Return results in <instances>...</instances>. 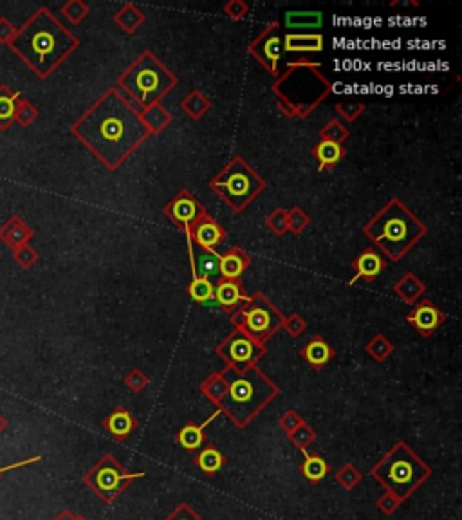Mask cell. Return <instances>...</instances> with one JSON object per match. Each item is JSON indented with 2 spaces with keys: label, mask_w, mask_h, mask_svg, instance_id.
I'll return each instance as SVG.
<instances>
[{
  "label": "cell",
  "mask_w": 462,
  "mask_h": 520,
  "mask_svg": "<svg viewBox=\"0 0 462 520\" xmlns=\"http://www.w3.org/2000/svg\"><path fill=\"white\" fill-rule=\"evenodd\" d=\"M71 132L109 170L120 168L150 136L141 114L116 89L101 94Z\"/></svg>",
  "instance_id": "cell-1"
},
{
  "label": "cell",
  "mask_w": 462,
  "mask_h": 520,
  "mask_svg": "<svg viewBox=\"0 0 462 520\" xmlns=\"http://www.w3.org/2000/svg\"><path fill=\"white\" fill-rule=\"evenodd\" d=\"M9 47L40 80H47L80 47V38L65 29L47 8H38L16 29Z\"/></svg>",
  "instance_id": "cell-2"
},
{
  "label": "cell",
  "mask_w": 462,
  "mask_h": 520,
  "mask_svg": "<svg viewBox=\"0 0 462 520\" xmlns=\"http://www.w3.org/2000/svg\"><path fill=\"white\" fill-rule=\"evenodd\" d=\"M363 231L394 262H398L415 246V242L425 237L426 226L399 199H390L388 204L366 224Z\"/></svg>",
  "instance_id": "cell-3"
},
{
  "label": "cell",
  "mask_w": 462,
  "mask_h": 520,
  "mask_svg": "<svg viewBox=\"0 0 462 520\" xmlns=\"http://www.w3.org/2000/svg\"><path fill=\"white\" fill-rule=\"evenodd\" d=\"M226 388L219 398L222 408L238 424H244L277 395V387L258 369H228L222 374Z\"/></svg>",
  "instance_id": "cell-4"
},
{
  "label": "cell",
  "mask_w": 462,
  "mask_h": 520,
  "mask_svg": "<svg viewBox=\"0 0 462 520\" xmlns=\"http://www.w3.org/2000/svg\"><path fill=\"white\" fill-rule=\"evenodd\" d=\"M280 107L289 116L306 117L333 91L320 65L296 64L282 74L273 87Z\"/></svg>",
  "instance_id": "cell-5"
},
{
  "label": "cell",
  "mask_w": 462,
  "mask_h": 520,
  "mask_svg": "<svg viewBox=\"0 0 462 520\" xmlns=\"http://www.w3.org/2000/svg\"><path fill=\"white\" fill-rule=\"evenodd\" d=\"M175 83L177 78L150 51L141 54L117 80L121 91L130 96L141 110L157 105V101Z\"/></svg>",
  "instance_id": "cell-6"
},
{
  "label": "cell",
  "mask_w": 462,
  "mask_h": 520,
  "mask_svg": "<svg viewBox=\"0 0 462 520\" xmlns=\"http://www.w3.org/2000/svg\"><path fill=\"white\" fill-rule=\"evenodd\" d=\"M212 188L228 202L229 208L242 212L265 188V183L241 158H235L213 179Z\"/></svg>",
  "instance_id": "cell-7"
},
{
  "label": "cell",
  "mask_w": 462,
  "mask_h": 520,
  "mask_svg": "<svg viewBox=\"0 0 462 520\" xmlns=\"http://www.w3.org/2000/svg\"><path fill=\"white\" fill-rule=\"evenodd\" d=\"M374 475H378L398 495H406L425 479L426 468L405 446H399L383 461L378 470H374Z\"/></svg>",
  "instance_id": "cell-8"
},
{
  "label": "cell",
  "mask_w": 462,
  "mask_h": 520,
  "mask_svg": "<svg viewBox=\"0 0 462 520\" xmlns=\"http://www.w3.org/2000/svg\"><path fill=\"white\" fill-rule=\"evenodd\" d=\"M235 323L241 331L260 343L284 325V316L262 294H255L251 299H246V306L237 315Z\"/></svg>",
  "instance_id": "cell-9"
},
{
  "label": "cell",
  "mask_w": 462,
  "mask_h": 520,
  "mask_svg": "<svg viewBox=\"0 0 462 520\" xmlns=\"http://www.w3.org/2000/svg\"><path fill=\"white\" fill-rule=\"evenodd\" d=\"M136 477H145V473H125L120 464L110 456L103 457L91 472L85 473L83 480L88 488L96 492L101 499L110 500L123 490V484Z\"/></svg>",
  "instance_id": "cell-10"
},
{
  "label": "cell",
  "mask_w": 462,
  "mask_h": 520,
  "mask_svg": "<svg viewBox=\"0 0 462 520\" xmlns=\"http://www.w3.org/2000/svg\"><path fill=\"white\" fill-rule=\"evenodd\" d=\"M222 358L228 363H233V369H246L250 367V363L260 358L264 354V349L258 342L246 335L244 331L237 329L233 335L229 336L219 349Z\"/></svg>",
  "instance_id": "cell-11"
},
{
  "label": "cell",
  "mask_w": 462,
  "mask_h": 520,
  "mask_svg": "<svg viewBox=\"0 0 462 520\" xmlns=\"http://www.w3.org/2000/svg\"><path fill=\"white\" fill-rule=\"evenodd\" d=\"M250 51L260 64H264V67L267 69L271 74L277 76L278 62H280L282 53H284V44H282L280 31H278L277 22L267 25V29H264V33H262L260 37L250 45Z\"/></svg>",
  "instance_id": "cell-12"
},
{
  "label": "cell",
  "mask_w": 462,
  "mask_h": 520,
  "mask_svg": "<svg viewBox=\"0 0 462 520\" xmlns=\"http://www.w3.org/2000/svg\"><path fill=\"white\" fill-rule=\"evenodd\" d=\"M186 238H188L190 258H192L193 279H204L208 282H215L217 279H221V255H217L209 248L195 244L190 231H186Z\"/></svg>",
  "instance_id": "cell-13"
},
{
  "label": "cell",
  "mask_w": 462,
  "mask_h": 520,
  "mask_svg": "<svg viewBox=\"0 0 462 520\" xmlns=\"http://www.w3.org/2000/svg\"><path fill=\"white\" fill-rule=\"evenodd\" d=\"M166 215H168L172 221L181 222L183 226L186 228V231L190 230L192 224L199 221L201 217H204L206 212L199 201L193 195H190L188 192H183L179 197L173 199L168 206H166Z\"/></svg>",
  "instance_id": "cell-14"
},
{
  "label": "cell",
  "mask_w": 462,
  "mask_h": 520,
  "mask_svg": "<svg viewBox=\"0 0 462 520\" xmlns=\"http://www.w3.org/2000/svg\"><path fill=\"white\" fill-rule=\"evenodd\" d=\"M35 237V231L31 230V226H28L22 217L18 215H13L8 221L0 226V241L4 242L9 250H16V248L29 244V241Z\"/></svg>",
  "instance_id": "cell-15"
},
{
  "label": "cell",
  "mask_w": 462,
  "mask_h": 520,
  "mask_svg": "<svg viewBox=\"0 0 462 520\" xmlns=\"http://www.w3.org/2000/svg\"><path fill=\"white\" fill-rule=\"evenodd\" d=\"M188 231L193 233L195 244H199V246L202 248H209V250H213V246H217L219 242L222 241V237H224V231H222L208 215L199 219V221L195 222L193 230Z\"/></svg>",
  "instance_id": "cell-16"
},
{
  "label": "cell",
  "mask_w": 462,
  "mask_h": 520,
  "mask_svg": "<svg viewBox=\"0 0 462 520\" xmlns=\"http://www.w3.org/2000/svg\"><path fill=\"white\" fill-rule=\"evenodd\" d=\"M21 98V93L13 91L6 83L0 85V130H8L15 123L16 107Z\"/></svg>",
  "instance_id": "cell-17"
},
{
  "label": "cell",
  "mask_w": 462,
  "mask_h": 520,
  "mask_svg": "<svg viewBox=\"0 0 462 520\" xmlns=\"http://www.w3.org/2000/svg\"><path fill=\"white\" fill-rule=\"evenodd\" d=\"M322 49V35H287L284 40V51L287 53H318Z\"/></svg>",
  "instance_id": "cell-18"
},
{
  "label": "cell",
  "mask_w": 462,
  "mask_h": 520,
  "mask_svg": "<svg viewBox=\"0 0 462 520\" xmlns=\"http://www.w3.org/2000/svg\"><path fill=\"white\" fill-rule=\"evenodd\" d=\"M250 264V258L248 255L242 253L241 250H233L226 253L224 257H221V277L228 280H233L237 277H241L242 271L248 267Z\"/></svg>",
  "instance_id": "cell-19"
},
{
  "label": "cell",
  "mask_w": 462,
  "mask_h": 520,
  "mask_svg": "<svg viewBox=\"0 0 462 520\" xmlns=\"http://www.w3.org/2000/svg\"><path fill=\"white\" fill-rule=\"evenodd\" d=\"M441 320H442L441 313H439L430 302L422 304L421 307H417V311H415L414 315L410 316V322L415 323V327H417L419 331L425 333V335L434 331L435 327L441 323Z\"/></svg>",
  "instance_id": "cell-20"
},
{
  "label": "cell",
  "mask_w": 462,
  "mask_h": 520,
  "mask_svg": "<svg viewBox=\"0 0 462 520\" xmlns=\"http://www.w3.org/2000/svg\"><path fill=\"white\" fill-rule=\"evenodd\" d=\"M323 22L320 11H291L286 15L287 29H316Z\"/></svg>",
  "instance_id": "cell-21"
},
{
  "label": "cell",
  "mask_w": 462,
  "mask_h": 520,
  "mask_svg": "<svg viewBox=\"0 0 462 520\" xmlns=\"http://www.w3.org/2000/svg\"><path fill=\"white\" fill-rule=\"evenodd\" d=\"M114 21H116V24L120 25V28H123V31L132 33V31H136L141 24H143V21H145V15H143V13L136 8V6L127 4L116 13Z\"/></svg>",
  "instance_id": "cell-22"
},
{
  "label": "cell",
  "mask_w": 462,
  "mask_h": 520,
  "mask_svg": "<svg viewBox=\"0 0 462 520\" xmlns=\"http://www.w3.org/2000/svg\"><path fill=\"white\" fill-rule=\"evenodd\" d=\"M356 270H358V277H365V279L372 280L374 277H378L379 271L383 270V260L379 258V255L374 253V251H365V253L356 260Z\"/></svg>",
  "instance_id": "cell-23"
},
{
  "label": "cell",
  "mask_w": 462,
  "mask_h": 520,
  "mask_svg": "<svg viewBox=\"0 0 462 520\" xmlns=\"http://www.w3.org/2000/svg\"><path fill=\"white\" fill-rule=\"evenodd\" d=\"M215 299L219 300V304L224 307H235L241 300H246V296L241 294V287L233 280H224L217 286V293H215Z\"/></svg>",
  "instance_id": "cell-24"
},
{
  "label": "cell",
  "mask_w": 462,
  "mask_h": 520,
  "mask_svg": "<svg viewBox=\"0 0 462 520\" xmlns=\"http://www.w3.org/2000/svg\"><path fill=\"white\" fill-rule=\"evenodd\" d=\"M141 120L145 121V125H146V129L150 130V134H156L168 125L170 114L166 112L161 105H154V107H150V109L143 110V116H141Z\"/></svg>",
  "instance_id": "cell-25"
},
{
  "label": "cell",
  "mask_w": 462,
  "mask_h": 520,
  "mask_svg": "<svg viewBox=\"0 0 462 520\" xmlns=\"http://www.w3.org/2000/svg\"><path fill=\"white\" fill-rule=\"evenodd\" d=\"M217 415H219V410H217V414H213L212 417H209V420H206L204 423L199 424V427H186V428H183L181 434H179V441H181L183 446L188 448V450H195V448L201 446V443H202V430H204V428L209 424V421L215 420Z\"/></svg>",
  "instance_id": "cell-26"
},
{
  "label": "cell",
  "mask_w": 462,
  "mask_h": 520,
  "mask_svg": "<svg viewBox=\"0 0 462 520\" xmlns=\"http://www.w3.org/2000/svg\"><path fill=\"white\" fill-rule=\"evenodd\" d=\"M395 291L401 299H405L406 302H414L417 299L419 294L425 291V286L415 279L414 275L408 273L406 277H403L398 284H395Z\"/></svg>",
  "instance_id": "cell-27"
},
{
  "label": "cell",
  "mask_w": 462,
  "mask_h": 520,
  "mask_svg": "<svg viewBox=\"0 0 462 520\" xmlns=\"http://www.w3.org/2000/svg\"><path fill=\"white\" fill-rule=\"evenodd\" d=\"M342 145L333 141H322L314 150V156L320 159V168H323L325 165H336L340 158H342Z\"/></svg>",
  "instance_id": "cell-28"
},
{
  "label": "cell",
  "mask_w": 462,
  "mask_h": 520,
  "mask_svg": "<svg viewBox=\"0 0 462 520\" xmlns=\"http://www.w3.org/2000/svg\"><path fill=\"white\" fill-rule=\"evenodd\" d=\"M183 109H185V112H188L193 120H199V117L209 109V101L206 100L201 93L195 91V93H192L185 101H183Z\"/></svg>",
  "instance_id": "cell-29"
},
{
  "label": "cell",
  "mask_w": 462,
  "mask_h": 520,
  "mask_svg": "<svg viewBox=\"0 0 462 520\" xmlns=\"http://www.w3.org/2000/svg\"><path fill=\"white\" fill-rule=\"evenodd\" d=\"M306 358L309 359L313 365H318V367H320V365L327 363V359L330 358L329 345H327L325 342H322V340H313L306 349Z\"/></svg>",
  "instance_id": "cell-30"
},
{
  "label": "cell",
  "mask_w": 462,
  "mask_h": 520,
  "mask_svg": "<svg viewBox=\"0 0 462 520\" xmlns=\"http://www.w3.org/2000/svg\"><path fill=\"white\" fill-rule=\"evenodd\" d=\"M60 11L71 24H80L88 15V6L81 2V0H69V2L62 6Z\"/></svg>",
  "instance_id": "cell-31"
},
{
  "label": "cell",
  "mask_w": 462,
  "mask_h": 520,
  "mask_svg": "<svg viewBox=\"0 0 462 520\" xmlns=\"http://www.w3.org/2000/svg\"><path fill=\"white\" fill-rule=\"evenodd\" d=\"M107 428L112 432L114 436H125L132 428V417L125 410H117L107 421Z\"/></svg>",
  "instance_id": "cell-32"
},
{
  "label": "cell",
  "mask_w": 462,
  "mask_h": 520,
  "mask_svg": "<svg viewBox=\"0 0 462 520\" xmlns=\"http://www.w3.org/2000/svg\"><path fill=\"white\" fill-rule=\"evenodd\" d=\"M38 114H40V112H38V109L35 105H33L31 101L24 100V98H21V101H18V107H16L15 121H16V123H18V125L29 127L33 123V121L37 120Z\"/></svg>",
  "instance_id": "cell-33"
},
{
  "label": "cell",
  "mask_w": 462,
  "mask_h": 520,
  "mask_svg": "<svg viewBox=\"0 0 462 520\" xmlns=\"http://www.w3.org/2000/svg\"><path fill=\"white\" fill-rule=\"evenodd\" d=\"M13 260H15L22 270H31V267L38 262V253L33 246L24 244V246L13 250Z\"/></svg>",
  "instance_id": "cell-34"
},
{
  "label": "cell",
  "mask_w": 462,
  "mask_h": 520,
  "mask_svg": "<svg viewBox=\"0 0 462 520\" xmlns=\"http://www.w3.org/2000/svg\"><path fill=\"white\" fill-rule=\"evenodd\" d=\"M188 291L192 294V299L197 300V302H208V300L213 299V284L204 279H193Z\"/></svg>",
  "instance_id": "cell-35"
},
{
  "label": "cell",
  "mask_w": 462,
  "mask_h": 520,
  "mask_svg": "<svg viewBox=\"0 0 462 520\" xmlns=\"http://www.w3.org/2000/svg\"><path fill=\"white\" fill-rule=\"evenodd\" d=\"M304 456L307 457L306 464H304V473L309 477L311 480H320L323 479V475L327 473V464L322 457H311L304 452Z\"/></svg>",
  "instance_id": "cell-36"
},
{
  "label": "cell",
  "mask_w": 462,
  "mask_h": 520,
  "mask_svg": "<svg viewBox=\"0 0 462 520\" xmlns=\"http://www.w3.org/2000/svg\"><path fill=\"white\" fill-rule=\"evenodd\" d=\"M199 466H201L206 473H215L219 468L222 466L221 453H219L217 450H213V448L204 450V452L199 456Z\"/></svg>",
  "instance_id": "cell-37"
},
{
  "label": "cell",
  "mask_w": 462,
  "mask_h": 520,
  "mask_svg": "<svg viewBox=\"0 0 462 520\" xmlns=\"http://www.w3.org/2000/svg\"><path fill=\"white\" fill-rule=\"evenodd\" d=\"M347 136H349V130H347L342 123H337V121H330V123H327L322 130L323 141H333L337 143V145H340Z\"/></svg>",
  "instance_id": "cell-38"
},
{
  "label": "cell",
  "mask_w": 462,
  "mask_h": 520,
  "mask_svg": "<svg viewBox=\"0 0 462 520\" xmlns=\"http://www.w3.org/2000/svg\"><path fill=\"white\" fill-rule=\"evenodd\" d=\"M267 226L273 233L284 235L289 231V224H287V214L284 210H275L267 219Z\"/></svg>",
  "instance_id": "cell-39"
},
{
  "label": "cell",
  "mask_w": 462,
  "mask_h": 520,
  "mask_svg": "<svg viewBox=\"0 0 462 520\" xmlns=\"http://www.w3.org/2000/svg\"><path fill=\"white\" fill-rule=\"evenodd\" d=\"M287 224H289V230L293 231V233H300V231L309 224V217H307L300 208H293V210L287 214Z\"/></svg>",
  "instance_id": "cell-40"
},
{
  "label": "cell",
  "mask_w": 462,
  "mask_h": 520,
  "mask_svg": "<svg viewBox=\"0 0 462 520\" xmlns=\"http://www.w3.org/2000/svg\"><path fill=\"white\" fill-rule=\"evenodd\" d=\"M363 109H365V105H363V103H358V101H345V103H340V105L336 107L337 112L342 114L347 121L356 120V117L363 112Z\"/></svg>",
  "instance_id": "cell-41"
},
{
  "label": "cell",
  "mask_w": 462,
  "mask_h": 520,
  "mask_svg": "<svg viewBox=\"0 0 462 520\" xmlns=\"http://www.w3.org/2000/svg\"><path fill=\"white\" fill-rule=\"evenodd\" d=\"M15 33L16 28L11 24L8 16H0V44H11V40L15 38Z\"/></svg>",
  "instance_id": "cell-42"
},
{
  "label": "cell",
  "mask_w": 462,
  "mask_h": 520,
  "mask_svg": "<svg viewBox=\"0 0 462 520\" xmlns=\"http://www.w3.org/2000/svg\"><path fill=\"white\" fill-rule=\"evenodd\" d=\"M40 461H42V456H37V457H29V459H24V461H16V463L8 464V466H2L0 468V479H2L4 473L13 472V470H18V468H25V466H29V464L40 463Z\"/></svg>",
  "instance_id": "cell-43"
},
{
  "label": "cell",
  "mask_w": 462,
  "mask_h": 520,
  "mask_svg": "<svg viewBox=\"0 0 462 520\" xmlns=\"http://www.w3.org/2000/svg\"><path fill=\"white\" fill-rule=\"evenodd\" d=\"M226 13H228L229 16H233V18H242V16L248 13V6L244 4V2H241V0H235V2H231V4L226 6Z\"/></svg>",
  "instance_id": "cell-44"
},
{
  "label": "cell",
  "mask_w": 462,
  "mask_h": 520,
  "mask_svg": "<svg viewBox=\"0 0 462 520\" xmlns=\"http://www.w3.org/2000/svg\"><path fill=\"white\" fill-rule=\"evenodd\" d=\"M170 520H199L197 516L193 515L192 509H188L186 506H181V508L177 509L175 513L172 515V519Z\"/></svg>",
  "instance_id": "cell-45"
},
{
  "label": "cell",
  "mask_w": 462,
  "mask_h": 520,
  "mask_svg": "<svg viewBox=\"0 0 462 520\" xmlns=\"http://www.w3.org/2000/svg\"><path fill=\"white\" fill-rule=\"evenodd\" d=\"M304 327H306V323L301 322L298 316H293V318L289 320V323H287V331H291V335L296 336V335H300V331L304 329Z\"/></svg>",
  "instance_id": "cell-46"
},
{
  "label": "cell",
  "mask_w": 462,
  "mask_h": 520,
  "mask_svg": "<svg viewBox=\"0 0 462 520\" xmlns=\"http://www.w3.org/2000/svg\"><path fill=\"white\" fill-rule=\"evenodd\" d=\"M8 424H9L8 417H6V415L2 414V412H0V436H2V434H4L6 428H8Z\"/></svg>",
  "instance_id": "cell-47"
},
{
  "label": "cell",
  "mask_w": 462,
  "mask_h": 520,
  "mask_svg": "<svg viewBox=\"0 0 462 520\" xmlns=\"http://www.w3.org/2000/svg\"><path fill=\"white\" fill-rule=\"evenodd\" d=\"M54 520H74V516L71 515V513H69V512H62L60 515H58Z\"/></svg>",
  "instance_id": "cell-48"
},
{
  "label": "cell",
  "mask_w": 462,
  "mask_h": 520,
  "mask_svg": "<svg viewBox=\"0 0 462 520\" xmlns=\"http://www.w3.org/2000/svg\"><path fill=\"white\" fill-rule=\"evenodd\" d=\"M74 520H85V519H81V516H74Z\"/></svg>",
  "instance_id": "cell-49"
}]
</instances>
